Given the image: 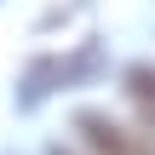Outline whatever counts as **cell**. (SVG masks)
<instances>
[{"label":"cell","instance_id":"6da1fadb","mask_svg":"<svg viewBox=\"0 0 155 155\" xmlns=\"http://www.w3.org/2000/svg\"><path fill=\"white\" fill-rule=\"evenodd\" d=\"M75 127H81V138H86V144H92L98 155H155L150 144L127 138V132H121L109 115H98V109H81V115H75Z\"/></svg>","mask_w":155,"mask_h":155},{"label":"cell","instance_id":"7a4b0ae2","mask_svg":"<svg viewBox=\"0 0 155 155\" xmlns=\"http://www.w3.org/2000/svg\"><path fill=\"white\" fill-rule=\"evenodd\" d=\"M127 98H132L138 121L155 132V69L150 63H132V69H127Z\"/></svg>","mask_w":155,"mask_h":155},{"label":"cell","instance_id":"3957f363","mask_svg":"<svg viewBox=\"0 0 155 155\" xmlns=\"http://www.w3.org/2000/svg\"><path fill=\"white\" fill-rule=\"evenodd\" d=\"M52 155H63V150H52Z\"/></svg>","mask_w":155,"mask_h":155}]
</instances>
